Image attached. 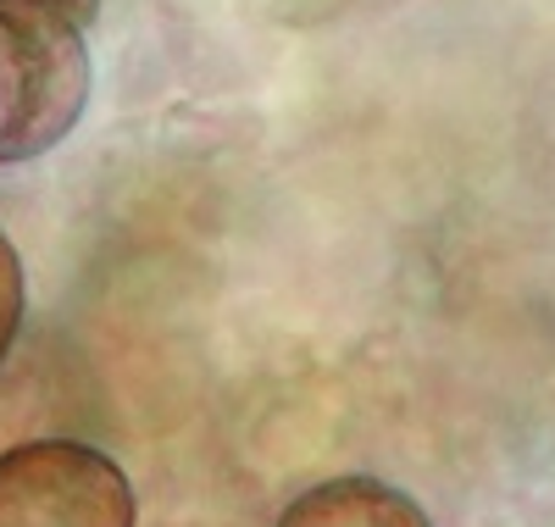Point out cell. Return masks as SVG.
Masks as SVG:
<instances>
[{"label": "cell", "mask_w": 555, "mask_h": 527, "mask_svg": "<svg viewBox=\"0 0 555 527\" xmlns=\"http://www.w3.org/2000/svg\"><path fill=\"white\" fill-rule=\"evenodd\" d=\"M278 527H434L411 494L378 484V477H328L289 500Z\"/></svg>", "instance_id": "obj_3"}, {"label": "cell", "mask_w": 555, "mask_h": 527, "mask_svg": "<svg viewBox=\"0 0 555 527\" xmlns=\"http://www.w3.org/2000/svg\"><path fill=\"white\" fill-rule=\"evenodd\" d=\"M23 317H28V283H23V261H17V250H12V239L0 233V361H7V350L17 345Z\"/></svg>", "instance_id": "obj_4"}, {"label": "cell", "mask_w": 555, "mask_h": 527, "mask_svg": "<svg viewBox=\"0 0 555 527\" xmlns=\"http://www.w3.org/2000/svg\"><path fill=\"white\" fill-rule=\"evenodd\" d=\"M0 527H133V489L95 445L28 439L0 450Z\"/></svg>", "instance_id": "obj_2"}, {"label": "cell", "mask_w": 555, "mask_h": 527, "mask_svg": "<svg viewBox=\"0 0 555 527\" xmlns=\"http://www.w3.org/2000/svg\"><path fill=\"white\" fill-rule=\"evenodd\" d=\"M101 0H0V167L56 151L89 106Z\"/></svg>", "instance_id": "obj_1"}]
</instances>
